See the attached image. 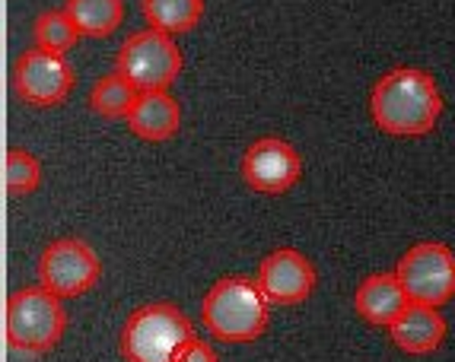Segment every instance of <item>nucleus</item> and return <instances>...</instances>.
<instances>
[{"label": "nucleus", "instance_id": "nucleus-3", "mask_svg": "<svg viewBox=\"0 0 455 362\" xmlns=\"http://www.w3.org/2000/svg\"><path fill=\"white\" fill-rule=\"evenodd\" d=\"M68 331V311L61 295L45 287H26L10 293L4 311V334L7 350L20 359H38L52 353Z\"/></svg>", "mask_w": 455, "mask_h": 362}, {"label": "nucleus", "instance_id": "nucleus-1", "mask_svg": "<svg viewBox=\"0 0 455 362\" xmlns=\"http://www.w3.org/2000/svg\"><path fill=\"white\" fill-rule=\"evenodd\" d=\"M370 118L382 134L424 137L443 118V92L427 70L395 67L372 86Z\"/></svg>", "mask_w": 455, "mask_h": 362}, {"label": "nucleus", "instance_id": "nucleus-9", "mask_svg": "<svg viewBox=\"0 0 455 362\" xmlns=\"http://www.w3.org/2000/svg\"><path fill=\"white\" fill-rule=\"evenodd\" d=\"M239 172L245 185L259 194H287L303 175V156L281 137H259L243 153Z\"/></svg>", "mask_w": 455, "mask_h": 362}, {"label": "nucleus", "instance_id": "nucleus-5", "mask_svg": "<svg viewBox=\"0 0 455 362\" xmlns=\"http://www.w3.org/2000/svg\"><path fill=\"white\" fill-rule=\"evenodd\" d=\"M115 70L137 92L169 90L175 76L182 74V48L175 45V35L147 26L122 42L115 54Z\"/></svg>", "mask_w": 455, "mask_h": 362}, {"label": "nucleus", "instance_id": "nucleus-19", "mask_svg": "<svg viewBox=\"0 0 455 362\" xmlns=\"http://www.w3.org/2000/svg\"><path fill=\"white\" fill-rule=\"evenodd\" d=\"M175 362H220V356H217V350H213L207 340L195 337Z\"/></svg>", "mask_w": 455, "mask_h": 362}, {"label": "nucleus", "instance_id": "nucleus-6", "mask_svg": "<svg viewBox=\"0 0 455 362\" xmlns=\"http://www.w3.org/2000/svg\"><path fill=\"white\" fill-rule=\"evenodd\" d=\"M395 277L408 302L440 309L455 295V251L443 241H418L398 257Z\"/></svg>", "mask_w": 455, "mask_h": 362}, {"label": "nucleus", "instance_id": "nucleus-10", "mask_svg": "<svg viewBox=\"0 0 455 362\" xmlns=\"http://www.w3.org/2000/svg\"><path fill=\"white\" fill-rule=\"evenodd\" d=\"M255 279H259L261 293L267 295L271 305H299L315 293L319 277H315V267L303 251L277 248L261 257Z\"/></svg>", "mask_w": 455, "mask_h": 362}, {"label": "nucleus", "instance_id": "nucleus-16", "mask_svg": "<svg viewBox=\"0 0 455 362\" xmlns=\"http://www.w3.org/2000/svg\"><path fill=\"white\" fill-rule=\"evenodd\" d=\"M137 96H140V92H137L134 86L118 74V70H112V74L99 76L96 83H92L90 108L99 114V118H108V121L128 118V112L134 108Z\"/></svg>", "mask_w": 455, "mask_h": 362}, {"label": "nucleus", "instance_id": "nucleus-14", "mask_svg": "<svg viewBox=\"0 0 455 362\" xmlns=\"http://www.w3.org/2000/svg\"><path fill=\"white\" fill-rule=\"evenodd\" d=\"M80 38H108L124 20V0H64Z\"/></svg>", "mask_w": 455, "mask_h": 362}, {"label": "nucleus", "instance_id": "nucleus-17", "mask_svg": "<svg viewBox=\"0 0 455 362\" xmlns=\"http://www.w3.org/2000/svg\"><path fill=\"white\" fill-rule=\"evenodd\" d=\"M32 38H36V48H42V51L68 54L76 45L80 32H76L74 20L64 10H45L32 23Z\"/></svg>", "mask_w": 455, "mask_h": 362}, {"label": "nucleus", "instance_id": "nucleus-12", "mask_svg": "<svg viewBox=\"0 0 455 362\" xmlns=\"http://www.w3.org/2000/svg\"><path fill=\"white\" fill-rule=\"evenodd\" d=\"M124 121H128L134 137H140L147 144H163V140L175 137L179 128H182V106H179V98L169 90L140 92Z\"/></svg>", "mask_w": 455, "mask_h": 362}, {"label": "nucleus", "instance_id": "nucleus-2", "mask_svg": "<svg viewBox=\"0 0 455 362\" xmlns=\"http://www.w3.org/2000/svg\"><path fill=\"white\" fill-rule=\"evenodd\" d=\"M201 318L207 334L220 343H251L271 321V302L261 293L259 279L220 277L201 299Z\"/></svg>", "mask_w": 455, "mask_h": 362}, {"label": "nucleus", "instance_id": "nucleus-4", "mask_svg": "<svg viewBox=\"0 0 455 362\" xmlns=\"http://www.w3.org/2000/svg\"><path fill=\"white\" fill-rule=\"evenodd\" d=\"M191 340L195 327L175 302H147L128 315L118 347L124 362H175Z\"/></svg>", "mask_w": 455, "mask_h": 362}, {"label": "nucleus", "instance_id": "nucleus-18", "mask_svg": "<svg viewBox=\"0 0 455 362\" xmlns=\"http://www.w3.org/2000/svg\"><path fill=\"white\" fill-rule=\"evenodd\" d=\"M42 185V166L29 150H7L4 159V188L10 197H26Z\"/></svg>", "mask_w": 455, "mask_h": 362}, {"label": "nucleus", "instance_id": "nucleus-15", "mask_svg": "<svg viewBox=\"0 0 455 362\" xmlns=\"http://www.w3.org/2000/svg\"><path fill=\"white\" fill-rule=\"evenodd\" d=\"M140 13H144L150 29L182 35L201 23L204 0H140Z\"/></svg>", "mask_w": 455, "mask_h": 362}, {"label": "nucleus", "instance_id": "nucleus-8", "mask_svg": "<svg viewBox=\"0 0 455 362\" xmlns=\"http://www.w3.org/2000/svg\"><path fill=\"white\" fill-rule=\"evenodd\" d=\"M74 83L76 74L64 54L29 48V51H23L13 60V92L23 98L26 106H61L64 98L70 96V90H74Z\"/></svg>", "mask_w": 455, "mask_h": 362}, {"label": "nucleus", "instance_id": "nucleus-11", "mask_svg": "<svg viewBox=\"0 0 455 362\" xmlns=\"http://www.w3.org/2000/svg\"><path fill=\"white\" fill-rule=\"evenodd\" d=\"M388 337H392V343L402 353L427 356L443 347V340H446V318L433 305L408 302V309L395 318L392 327H388Z\"/></svg>", "mask_w": 455, "mask_h": 362}, {"label": "nucleus", "instance_id": "nucleus-13", "mask_svg": "<svg viewBox=\"0 0 455 362\" xmlns=\"http://www.w3.org/2000/svg\"><path fill=\"white\" fill-rule=\"evenodd\" d=\"M354 309L372 327H392V321L408 309V293L392 273H370L354 293Z\"/></svg>", "mask_w": 455, "mask_h": 362}, {"label": "nucleus", "instance_id": "nucleus-7", "mask_svg": "<svg viewBox=\"0 0 455 362\" xmlns=\"http://www.w3.org/2000/svg\"><path fill=\"white\" fill-rule=\"evenodd\" d=\"M36 273L38 287H45L48 293L61 295V299H76L99 283L102 261H99L90 241L76 239V235H64V239H54L38 255Z\"/></svg>", "mask_w": 455, "mask_h": 362}]
</instances>
